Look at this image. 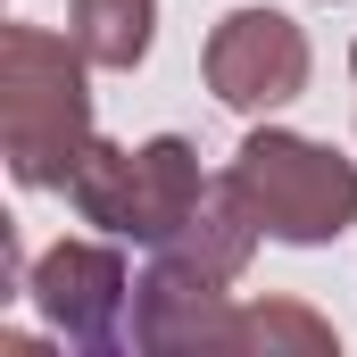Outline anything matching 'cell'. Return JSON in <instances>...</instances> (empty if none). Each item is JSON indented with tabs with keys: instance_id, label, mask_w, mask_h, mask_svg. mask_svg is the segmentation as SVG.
I'll list each match as a JSON object with an SVG mask.
<instances>
[{
	"instance_id": "obj_1",
	"label": "cell",
	"mask_w": 357,
	"mask_h": 357,
	"mask_svg": "<svg viewBox=\"0 0 357 357\" xmlns=\"http://www.w3.org/2000/svg\"><path fill=\"white\" fill-rule=\"evenodd\" d=\"M91 67L75 33L0 25V158L25 191H67L75 158L91 150Z\"/></svg>"
},
{
	"instance_id": "obj_2",
	"label": "cell",
	"mask_w": 357,
	"mask_h": 357,
	"mask_svg": "<svg viewBox=\"0 0 357 357\" xmlns=\"http://www.w3.org/2000/svg\"><path fill=\"white\" fill-rule=\"evenodd\" d=\"M225 175L250 199V216L266 225V241H282V250H333L357 225V158H341L316 133H291V125L258 116Z\"/></svg>"
},
{
	"instance_id": "obj_3",
	"label": "cell",
	"mask_w": 357,
	"mask_h": 357,
	"mask_svg": "<svg viewBox=\"0 0 357 357\" xmlns=\"http://www.w3.org/2000/svg\"><path fill=\"white\" fill-rule=\"evenodd\" d=\"M133 282L142 274L116 258V233L108 241H50L25 266V299L67 349H133Z\"/></svg>"
},
{
	"instance_id": "obj_4",
	"label": "cell",
	"mask_w": 357,
	"mask_h": 357,
	"mask_svg": "<svg viewBox=\"0 0 357 357\" xmlns=\"http://www.w3.org/2000/svg\"><path fill=\"white\" fill-rule=\"evenodd\" d=\"M199 75L208 91L233 108V116H274L291 108L307 75H316V50H307V25L282 17V8H225L208 25V50H199Z\"/></svg>"
},
{
	"instance_id": "obj_5",
	"label": "cell",
	"mask_w": 357,
	"mask_h": 357,
	"mask_svg": "<svg viewBox=\"0 0 357 357\" xmlns=\"http://www.w3.org/2000/svg\"><path fill=\"white\" fill-rule=\"evenodd\" d=\"M233 282L183 266V258H150L133 282V349L150 357H233Z\"/></svg>"
},
{
	"instance_id": "obj_6",
	"label": "cell",
	"mask_w": 357,
	"mask_h": 357,
	"mask_svg": "<svg viewBox=\"0 0 357 357\" xmlns=\"http://www.w3.org/2000/svg\"><path fill=\"white\" fill-rule=\"evenodd\" d=\"M208 183L216 175H199V150L183 133L133 142V241L142 250H167L183 225H191V208L208 199Z\"/></svg>"
},
{
	"instance_id": "obj_7",
	"label": "cell",
	"mask_w": 357,
	"mask_h": 357,
	"mask_svg": "<svg viewBox=\"0 0 357 357\" xmlns=\"http://www.w3.org/2000/svg\"><path fill=\"white\" fill-rule=\"evenodd\" d=\"M258 241H266V225L250 216V199L233 191V175H216V183H208V199L191 208V225H183L158 258H183V266L216 274V282H241L250 258H258Z\"/></svg>"
},
{
	"instance_id": "obj_8",
	"label": "cell",
	"mask_w": 357,
	"mask_h": 357,
	"mask_svg": "<svg viewBox=\"0 0 357 357\" xmlns=\"http://www.w3.org/2000/svg\"><path fill=\"white\" fill-rule=\"evenodd\" d=\"M67 33L100 75H133L158 42V0H67Z\"/></svg>"
},
{
	"instance_id": "obj_9",
	"label": "cell",
	"mask_w": 357,
	"mask_h": 357,
	"mask_svg": "<svg viewBox=\"0 0 357 357\" xmlns=\"http://www.w3.org/2000/svg\"><path fill=\"white\" fill-rule=\"evenodd\" d=\"M233 357H341V333L307 299H241L233 307Z\"/></svg>"
},
{
	"instance_id": "obj_10",
	"label": "cell",
	"mask_w": 357,
	"mask_h": 357,
	"mask_svg": "<svg viewBox=\"0 0 357 357\" xmlns=\"http://www.w3.org/2000/svg\"><path fill=\"white\" fill-rule=\"evenodd\" d=\"M67 208L84 225H100V233L133 241V150L91 133V150L75 158V175H67Z\"/></svg>"
},
{
	"instance_id": "obj_11",
	"label": "cell",
	"mask_w": 357,
	"mask_h": 357,
	"mask_svg": "<svg viewBox=\"0 0 357 357\" xmlns=\"http://www.w3.org/2000/svg\"><path fill=\"white\" fill-rule=\"evenodd\" d=\"M349 75H357V42H349Z\"/></svg>"
}]
</instances>
